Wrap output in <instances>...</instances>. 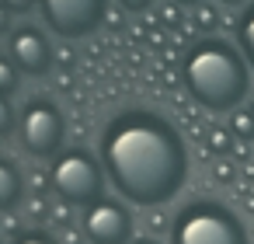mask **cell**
Returning <instances> with one entry per match:
<instances>
[{
    "instance_id": "6da1fadb",
    "label": "cell",
    "mask_w": 254,
    "mask_h": 244,
    "mask_svg": "<svg viewBox=\"0 0 254 244\" xmlns=\"http://www.w3.org/2000/svg\"><path fill=\"white\" fill-rule=\"evenodd\" d=\"M112 185L136 206H160L188 178V150L178 129L150 112L115 119L101 140Z\"/></svg>"
},
{
    "instance_id": "7a4b0ae2",
    "label": "cell",
    "mask_w": 254,
    "mask_h": 244,
    "mask_svg": "<svg viewBox=\"0 0 254 244\" xmlns=\"http://www.w3.org/2000/svg\"><path fill=\"white\" fill-rule=\"evenodd\" d=\"M185 87L202 108L233 112L251 87V67L237 46L223 39H202L185 56Z\"/></svg>"
},
{
    "instance_id": "3957f363",
    "label": "cell",
    "mask_w": 254,
    "mask_h": 244,
    "mask_svg": "<svg viewBox=\"0 0 254 244\" xmlns=\"http://www.w3.org/2000/svg\"><path fill=\"white\" fill-rule=\"evenodd\" d=\"M174 244H247V230L219 202H191L174 220Z\"/></svg>"
},
{
    "instance_id": "277c9868",
    "label": "cell",
    "mask_w": 254,
    "mask_h": 244,
    "mask_svg": "<svg viewBox=\"0 0 254 244\" xmlns=\"http://www.w3.org/2000/svg\"><path fill=\"white\" fill-rule=\"evenodd\" d=\"M53 188H56L66 202L91 206V202H98V195H101V167H98L84 150L63 154V157L53 164Z\"/></svg>"
},
{
    "instance_id": "5b68a950",
    "label": "cell",
    "mask_w": 254,
    "mask_h": 244,
    "mask_svg": "<svg viewBox=\"0 0 254 244\" xmlns=\"http://www.w3.org/2000/svg\"><path fill=\"white\" fill-rule=\"evenodd\" d=\"M42 14L53 25V32L66 39H80L101 25L105 0H42Z\"/></svg>"
},
{
    "instance_id": "8992f818",
    "label": "cell",
    "mask_w": 254,
    "mask_h": 244,
    "mask_svg": "<svg viewBox=\"0 0 254 244\" xmlns=\"http://www.w3.org/2000/svg\"><path fill=\"white\" fill-rule=\"evenodd\" d=\"M84 230H87V237L94 244H126L129 234H132V220L119 202L98 199L84 213Z\"/></svg>"
},
{
    "instance_id": "52a82bcc",
    "label": "cell",
    "mask_w": 254,
    "mask_h": 244,
    "mask_svg": "<svg viewBox=\"0 0 254 244\" xmlns=\"http://www.w3.org/2000/svg\"><path fill=\"white\" fill-rule=\"evenodd\" d=\"M21 140L32 154H53L63 140V122H60V112L46 101L32 105L25 115H21Z\"/></svg>"
},
{
    "instance_id": "ba28073f",
    "label": "cell",
    "mask_w": 254,
    "mask_h": 244,
    "mask_svg": "<svg viewBox=\"0 0 254 244\" xmlns=\"http://www.w3.org/2000/svg\"><path fill=\"white\" fill-rule=\"evenodd\" d=\"M11 63L25 74H46L53 63V49L39 32H14L11 35Z\"/></svg>"
},
{
    "instance_id": "9c48e42d",
    "label": "cell",
    "mask_w": 254,
    "mask_h": 244,
    "mask_svg": "<svg viewBox=\"0 0 254 244\" xmlns=\"http://www.w3.org/2000/svg\"><path fill=\"white\" fill-rule=\"evenodd\" d=\"M21 195V178L18 171L7 164V161H0V209H11Z\"/></svg>"
},
{
    "instance_id": "30bf717a",
    "label": "cell",
    "mask_w": 254,
    "mask_h": 244,
    "mask_svg": "<svg viewBox=\"0 0 254 244\" xmlns=\"http://www.w3.org/2000/svg\"><path fill=\"white\" fill-rule=\"evenodd\" d=\"M237 39H240V53H244L247 67L254 70V4H247V7H244L240 25H237Z\"/></svg>"
},
{
    "instance_id": "8fae6325",
    "label": "cell",
    "mask_w": 254,
    "mask_h": 244,
    "mask_svg": "<svg viewBox=\"0 0 254 244\" xmlns=\"http://www.w3.org/2000/svg\"><path fill=\"white\" fill-rule=\"evenodd\" d=\"M233 133L240 140H254V112H233Z\"/></svg>"
},
{
    "instance_id": "7c38bea8",
    "label": "cell",
    "mask_w": 254,
    "mask_h": 244,
    "mask_svg": "<svg viewBox=\"0 0 254 244\" xmlns=\"http://www.w3.org/2000/svg\"><path fill=\"white\" fill-rule=\"evenodd\" d=\"M14 70H18L14 63L0 60V94H7V91H14V87H18V74H14Z\"/></svg>"
},
{
    "instance_id": "4fadbf2b",
    "label": "cell",
    "mask_w": 254,
    "mask_h": 244,
    "mask_svg": "<svg viewBox=\"0 0 254 244\" xmlns=\"http://www.w3.org/2000/svg\"><path fill=\"white\" fill-rule=\"evenodd\" d=\"M209 147H212V150H219V154H223V150H230V136H226V133H223V129H216V133H212V136H209Z\"/></svg>"
},
{
    "instance_id": "5bb4252c",
    "label": "cell",
    "mask_w": 254,
    "mask_h": 244,
    "mask_svg": "<svg viewBox=\"0 0 254 244\" xmlns=\"http://www.w3.org/2000/svg\"><path fill=\"white\" fill-rule=\"evenodd\" d=\"M7 129H11V105L0 94V133H7Z\"/></svg>"
},
{
    "instance_id": "9a60e30c",
    "label": "cell",
    "mask_w": 254,
    "mask_h": 244,
    "mask_svg": "<svg viewBox=\"0 0 254 244\" xmlns=\"http://www.w3.org/2000/svg\"><path fill=\"white\" fill-rule=\"evenodd\" d=\"M119 4H122L126 11H146V7L153 4V0H119Z\"/></svg>"
},
{
    "instance_id": "2e32d148",
    "label": "cell",
    "mask_w": 254,
    "mask_h": 244,
    "mask_svg": "<svg viewBox=\"0 0 254 244\" xmlns=\"http://www.w3.org/2000/svg\"><path fill=\"white\" fill-rule=\"evenodd\" d=\"M4 7H7V11H28L32 0H4Z\"/></svg>"
},
{
    "instance_id": "e0dca14e",
    "label": "cell",
    "mask_w": 254,
    "mask_h": 244,
    "mask_svg": "<svg viewBox=\"0 0 254 244\" xmlns=\"http://www.w3.org/2000/svg\"><path fill=\"white\" fill-rule=\"evenodd\" d=\"M216 174L226 181V178H233V167H230V164H219V167H216Z\"/></svg>"
},
{
    "instance_id": "ac0fdd59",
    "label": "cell",
    "mask_w": 254,
    "mask_h": 244,
    "mask_svg": "<svg viewBox=\"0 0 254 244\" xmlns=\"http://www.w3.org/2000/svg\"><path fill=\"white\" fill-rule=\"evenodd\" d=\"M198 18H202V21H205V25H212V21H216V14H212V11H209V7H202V11H198Z\"/></svg>"
},
{
    "instance_id": "d6986e66",
    "label": "cell",
    "mask_w": 254,
    "mask_h": 244,
    "mask_svg": "<svg viewBox=\"0 0 254 244\" xmlns=\"http://www.w3.org/2000/svg\"><path fill=\"white\" fill-rule=\"evenodd\" d=\"M18 244H53V241H46V237H21Z\"/></svg>"
},
{
    "instance_id": "ffe728a7",
    "label": "cell",
    "mask_w": 254,
    "mask_h": 244,
    "mask_svg": "<svg viewBox=\"0 0 254 244\" xmlns=\"http://www.w3.org/2000/svg\"><path fill=\"white\" fill-rule=\"evenodd\" d=\"M4 25H7V11H4V7H0V28H4Z\"/></svg>"
},
{
    "instance_id": "44dd1931",
    "label": "cell",
    "mask_w": 254,
    "mask_h": 244,
    "mask_svg": "<svg viewBox=\"0 0 254 244\" xmlns=\"http://www.w3.org/2000/svg\"><path fill=\"white\" fill-rule=\"evenodd\" d=\"M223 4H226V7H237V4H244V0H223Z\"/></svg>"
},
{
    "instance_id": "7402d4cb",
    "label": "cell",
    "mask_w": 254,
    "mask_h": 244,
    "mask_svg": "<svg viewBox=\"0 0 254 244\" xmlns=\"http://www.w3.org/2000/svg\"><path fill=\"white\" fill-rule=\"evenodd\" d=\"M178 4H202V0H178Z\"/></svg>"
},
{
    "instance_id": "603a6c76",
    "label": "cell",
    "mask_w": 254,
    "mask_h": 244,
    "mask_svg": "<svg viewBox=\"0 0 254 244\" xmlns=\"http://www.w3.org/2000/svg\"><path fill=\"white\" fill-rule=\"evenodd\" d=\"M251 112H254V98H251Z\"/></svg>"
},
{
    "instance_id": "cb8c5ba5",
    "label": "cell",
    "mask_w": 254,
    "mask_h": 244,
    "mask_svg": "<svg viewBox=\"0 0 254 244\" xmlns=\"http://www.w3.org/2000/svg\"><path fill=\"white\" fill-rule=\"evenodd\" d=\"M139 244H153V241H139Z\"/></svg>"
}]
</instances>
